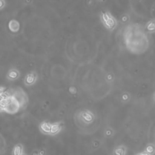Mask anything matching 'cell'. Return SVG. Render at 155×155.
Segmentation results:
<instances>
[{"label": "cell", "instance_id": "obj_1", "mask_svg": "<svg viewBox=\"0 0 155 155\" xmlns=\"http://www.w3.org/2000/svg\"><path fill=\"white\" fill-rule=\"evenodd\" d=\"M1 110L7 114L14 115L21 110L20 104L8 90L1 93Z\"/></svg>", "mask_w": 155, "mask_h": 155}, {"label": "cell", "instance_id": "obj_6", "mask_svg": "<svg viewBox=\"0 0 155 155\" xmlns=\"http://www.w3.org/2000/svg\"><path fill=\"white\" fill-rule=\"evenodd\" d=\"M52 122L49 121H42L39 125V130L43 135H49L50 134Z\"/></svg>", "mask_w": 155, "mask_h": 155}, {"label": "cell", "instance_id": "obj_13", "mask_svg": "<svg viewBox=\"0 0 155 155\" xmlns=\"http://www.w3.org/2000/svg\"><path fill=\"white\" fill-rule=\"evenodd\" d=\"M15 21L13 20V21H11L10 22V23H9V29L13 32H16L18 31V30L19 29V23H18V22H16L15 25H14L15 24Z\"/></svg>", "mask_w": 155, "mask_h": 155}, {"label": "cell", "instance_id": "obj_9", "mask_svg": "<svg viewBox=\"0 0 155 155\" xmlns=\"http://www.w3.org/2000/svg\"><path fill=\"white\" fill-rule=\"evenodd\" d=\"M146 31L148 33H155V18H152L150 19L145 26Z\"/></svg>", "mask_w": 155, "mask_h": 155}, {"label": "cell", "instance_id": "obj_10", "mask_svg": "<svg viewBox=\"0 0 155 155\" xmlns=\"http://www.w3.org/2000/svg\"><path fill=\"white\" fill-rule=\"evenodd\" d=\"M12 154L13 155H21L24 154V145L18 143L16 144L13 149H12Z\"/></svg>", "mask_w": 155, "mask_h": 155}, {"label": "cell", "instance_id": "obj_3", "mask_svg": "<svg viewBox=\"0 0 155 155\" xmlns=\"http://www.w3.org/2000/svg\"><path fill=\"white\" fill-rule=\"evenodd\" d=\"M8 91L15 96L20 104L21 110L27 107L29 103V98L26 92L20 87H16L9 89Z\"/></svg>", "mask_w": 155, "mask_h": 155}, {"label": "cell", "instance_id": "obj_11", "mask_svg": "<svg viewBox=\"0 0 155 155\" xmlns=\"http://www.w3.org/2000/svg\"><path fill=\"white\" fill-rule=\"evenodd\" d=\"M127 148L124 145H119L115 147L113 150L114 154H118V155H125L127 154Z\"/></svg>", "mask_w": 155, "mask_h": 155}, {"label": "cell", "instance_id": "obj_5", "mask_svg": "<svg viewBox=\"0 0 155 155\" xmlns=\"http://www.w3.org/2000/svg\"><path fill=\"white\" fill-rule=\"evenodd\" d=\"M63 122L61 121H58L52 123L50 134V136H56L63 129Z\"/></svg>", "mask_w": 155, "mask_h": 155}, {"label": "cell", "instance_id": "obj_12", "mask_svg": "<svg viewBox=\"0 0 155 155\" xmlns=\"http://www.w3.org/2000/svg\"><path fill=\"white\" fill-rule=\"evenodd\" d=\"M82 120L83 121V122H85L86 123H88L92 121L93 120V114L90 112H85L82 113Z\"/></svg>", "mask_w": 155, "mask_h": 155}, {"label": "cell", "instance_id": "obj_7", "mask_svg": "<svg viewBox=\"0 0 155 155\" xmlns=\"http://www.w3.org/2000/svg\"><path fill=\"white\" fill-rule=\"evenodd\" d=\"M20 76V72L16 68H12L7 73V79L9 81H13L17 80Z\"/></svg>", "mask_w": 155, "mask_h": 155}, {"label": "cell", "instance_id": "obj_4", "mask_svg": "<svg viewBox=\"0 0 155 155\" xmlns=\"http://www.w3.org/2000/svg\"><path fill=\"white\" fill-rule=\"evenodd\" d=\"M38 79V73L35 71L29 72L24 78L23 82L26 87H30L35 84Z\"/></svg>", "mask_w": 155, "mask_h": 155}, {"label": "cell", "instance_id": "obj_14", "mask_svg": "<svg viewBox=\"0 0 155 155\" xmlns=\"http://www.w3.org/2000/svg\"><path fill=\"white\" fill-rule=\"evenodd\" d=\"M128 21H129V16L127 15H125L122 16V23H127Z\"/></svg>", "mask_w": 155, "mask_h": 155}, {"label": "cell", "instance_id": "obj_8", "mask_svg": "<svg viewBox=\"0 0 155 155\" xmlns=\"http://www.w3.org/2000/svg\"><path fill=\"white\" fill-rule=\"evenodd\" d=\"M139 154H148V155H153L155 154V144L153 143H149L148 144L145 148L144 149V151L140 153H138Z\"/></svg>", "mask_w": 155, "mask_h": 155}, {"label": "cell", "instance_id": "obj_2", "mask_svg": "<svg viewBox=\"0 0 155 155\" xmlns=\"http://www.w3.org/2000/svg\"><path fill=\"white\" fill-rule=\"evenodd\" d=\"M100 19L104 27L109 31H113L118 26L117 19L109 12H102Z\"/></svg>", "mask_w": 155, "mask_h": 155}, {"label": "cell", "instance_id": "obj_15", "mask_svg": "<svg viewBox=\"0 0 155 155\" xmlns=\"http://www.w3.org/2000/svg\"><path fill=\"white\" fill-rule=\"evenodd\" d=\"M152 99H153V101L154 103H155V91L154 92L153 95H152Z\"/></svg>", "mask_w": 155, "mask_h": 155}]
</instances>
